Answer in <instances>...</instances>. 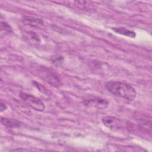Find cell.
Wrapping results in <instances>:
<instances>
[{"label": "cell", "mask_w": 152, "mask_h": 152, "mask_svg": "<svg viewBox=\"0 0 152 152\" xmlns=\"http://www.w3.org/2000/svg\"><path fill=\"white\" fill-rule=\"evenodd\" d=\"M107 90L116 96L122 97L126 100L132 101L136 97L135 89L125 83L120 81H109L106 84Z\"/></svg>", "instance_id": "obj_1"}, {"label": "cell", "mask_w": 152, "mask_h": 152, "mask_svg": "<svg viewBox=\"0 0 152 152\" xmlns=\"http://www.w3.org/2000/svg\"><path fill=\"white\" fill-rule=\"evenodd\" d=\"M39 72L42 79L50 85L57 87L61 84L59 75L52 69L42 66L39 68Z\"/></svg>", "instance_id": "obj_2"}, {"label": "cell", "mask_w": 152, "mask_h": 152, "mask_svg": "<svg viewBox=\"0 0 152 152\" xmlns=\"http://www.w3.org/2000/svg\"><path fill=\"white\" fill-rule=\"evenodd\" d=\"M20 96L21 99L33 109L37 111H43L45 109L43 103L35 96L25 93H21Z\"/></svg>", "instance_id": "obj_3"}, {"label": "cell", "mask_w": 152, "mask_h": 152, "mask_svg": "<svg viewBox=\"0 0 152 152\" xmlns=\"http://www.w3.org/2000/svg\"><path fill=\"white\" fill-rule=\"evenodd\" d=\"M84 104L88 107H95L99 109H104L107 107L109 102L106 99L100 97H91L83 100Z\"/></svg>", "instance_id": "obj_4"}, {"label": "cell", "mask_w": 152, "mask_h": 152, "mask_svg": "<svg viewBox=\"0 0 152 152\" xmlns=\"http://www.w3.org/2000/svg\"><path fill=\"white\" fill-rule=\"evenodd\" d=\"M102 122L106 126L113 130L115 129H118L120 125L119 119L111 116H106L103 118Z\"/></svg>", "instance_id": "obj_5"}, {"label": "cell", "mask_w": 152, "mask_h": 152, "mask_svg": "<svg viewBox=\"0 0 152 152\" xmlns=\"http://www.w3.org/2000/svg\"><path fill=\"white\" fill-rule=\"evenodd\" d=\"M75 5L83 10L94 12L96 11L94 4L91 1H77L74 2Z\"/></svg>", "instance_id": "obj_6"}, {"label": "cell", "mask_w": 152, "mask_h": 152, "mask_svg": "<svg viewBox=\"0 0 152 152\" xmlns=\"http://www.w3.org/2000/svg\"><path fill=\"white\" fill-rule=\"evenodd\" d=\"M1 122L2 125L8 128H15L20 126V122L12 118H2Z\"/></svg>", "instance_id": "obj_7"}, {"label": "cell", "mask_w": 152, "mask_h": 152, "mask_svg": "<svg viewBox=\"0 0 152 152\" xmlns=\"http://www.w3.org/2000/svg\"><path fill=\"white\" fill-rule=\"evenodd\" d=\"M112 30L113 31H115V33H118V34L124 35V36H126L127 37L134 38L136 36V33L134 31H131V30H128V29H126L125 28L112 27Z\"/></svg>", "instance_id": "obj_8"}, {"label": "cell", "mask_w": 152, "mask_h": 152, "mask_svg": "<svg viewBox=\"0 0 152 152\" xmlns=\"http://www.w3.org/2000/svg\"><path fill=\"white\" fill-rule=\"evenodd\" d=\"M23 21L32 26H39L43 24V21L39 18H35L30 17H24Z\"/></svg>", "instance_id": "obj_9"}, {"label": "cell", "mask_w": 152, "mask_h": 152, "mask_svg": "<svg viewBox=\"0 0 152 152\" xmlns=\"http://www.w3.org/2000/svg\"><path fill=\"white\" fill-rule=\"evenodd\" d=\"M26 39L28 40V41H29L30 42L32 43H39L40 42V39L38 37V36L35 34L33 32H27L26 35H25Z\"/></svg>", "instance_id": "obj_10"}, {"label": "cell", "mask_w": 152, "mask_h": 152, "mask_svg": "<svg viewBox=\"0 0 152 152\" xmlns=\"http://www.w3.org/2000/svg\"><path fill=\"white\" fill-rule=\"evenodd\" d=\"M1 31H2L3 30L8 32H11L12 31V28L10 27V26L6 22H3L2 21L1 22Z\"/></svg>", "instance_id": "obj_11"}, {"label": "cell", "mask_w": 152, "mask_h": 152, "mask_svg": "<svg viewBox=\"0 0 152 152\" xmlns=\"http://www.w3.org/2000/svg\"><path fill=\"white\" fill-rule=\"evenodd\" d=\"M52 61L53 63L56 64V65H58L59 64H61L63 62L64 59L61 56H56L52 57Z\"/></svg>", "instance_id": "obj_12"}, {"label": "cell", "mask_w": 152, "mask_h": 152, "mask_svg": "<svg viewBox=\"0 0 152 152\" xmlns=\"http://www.w3.org/2000/svg\"><path fill=\"white\" fill-rule=\"evenodd\" d=\"M34 84L35 86L37 87V88H39V90H40L41 92H42L43 93H45V91L48 92V90H47L45 87H43L42 85H41L40 84H39V83H37V82H34Z\"/></svg>", "instance_id": "obj_13"}, {"label": "cell", "mask_w": 152, "mask_h": 152, "mask_svg": "<svg viewBox=\"0 0 152 152\" xmlns=\"http://www.w3.org/2000/svg\"><path fill=\"white\" fill-rule=\"evenodd\" d=\"M7 106L5 104H4L2 102H1V111L3 112L4 110H5L7 109Z\"/></svg>", "instance_id": "obj_14"}]
</instances>
